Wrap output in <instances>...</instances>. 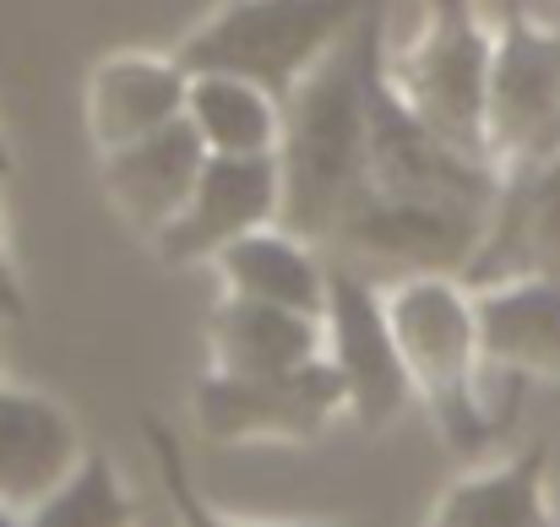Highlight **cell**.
<instances>
[{
    "mask_svg": "<svg viewBox=\"0 0 560 527\" xmlns=\"http://www.w3.org/2000/svg\"><path fill=\"white\" fill-rule=\"evenodd\" d=\"M386 49V11L349 33L289 98H283V229L311 245H332L354 207L371 196V87Z\"/></svg>",
    "mask_w": 560,
    "mask_h": 527,
    "instance_id": "cell-1",
    "label": "cell"
},
{
    "mask_svg": "<svg viewBox=\"0 0 560 527\" xmlns=\"http://www.w3.org/2000/svg\"><path fill=\"white\" fill-rule=\"evenodd\" d=\"M386 321L413 380V402L457 457H479L501 435L490 408V364L479 332V294L463 278H392L381 283Z\"/></svg>",
    "mask_w": 560,
    "mask_h": 527,
    "instance_id": "cell-2",
    "label": "cell"
},
{
    "mask_svg": "<svg viewBox=\"0 0 560 527\" xmlns=\"http://www.w3.org/2000/svg\"><path fill=\"white\" fill-rule=\"evenodd\" d=\"M381 11V0H218L175 44L186 71L245 77L278 104Z\"/></svg>",
    "mask_w": 560,
    "mask_h": 527,
    "instance_id": "cell-3",
    "label": "cell"
},
{
    "mask_svg": "<svg viewBox=\"0 0 560 527\" xmlns=\"http://www.w3.org/2000/svg\"><path fill=\"white\" fill-rule=\"evenodd\" d=\"M495 22L474 0H424L408 38H386L381 77L441 142L485 159V77H490ZM490 164V159H485Z\"/></svg>",
    "mask_w": 560,
    "mask_h": 527,
    "instance_id": "cell-4",
    "label": "cell"
},
{
    "mask_svg": "<svg viewBox=\"0 0 560 527\" xmlns=\"http://www.w3.org/2000/svg\"><path fill=\"white\" fill-rule=\"evenodd\" d=\"M485 159L501 179L560 159V27L501 0L485 77Z\"/></svg>",
    "mask_w": 560,
    "mask_h": 527,
    "instance_id": "cell-5",
    "label": "cell"
},
{
    "mask_svg": "<svg viewBox=\"0 0 560 527\" xmlns=\"http://www.w3.org/2000/svg\"><path fill=\"white\" fill-rule=\"evenodd\" d=\"M190 419L207 446H311L349 419V397L327 359L283 375L207 370L190 391Z\"/></svg>",
    "mask_w": 560,
    "mask_h": 527,
    "instance_id": "cell-6",
    "label": "cell"
},
{
    "mask_svg": "<svg viewBox=\"0 0 560 527\" xmlns=\"http://www.w3.org/2000/svg\"><path fill=\"white\" fill-rule=\"evenodd\" d=\"M490 218H495V207L365 196L354 207V218L338 229V239L327 245V256H338V261L354 256L392 278H468L474 256L485 250Z\"/></svg>",
    "mask_w": 560,
    "mask_h": 527,
    "instance_id": "cell-7",
    "label": "cell"
},
{
    "mask_svg": "<svg viewBox=\"0 0 560 527\" xmlns=\"http://www.w3.org/2000/svg\"><path fill=\"white\" fill-rule=\"evenodd\" d=\"M327 261H332V272H327V311H322L327 364L343 380L349 419L365 435H381L413 402V380H408V364H402L397 338H392L381 283L365 278L360 267L338 261V256H327Z\"/></svg>",
    "mask_w": 560,
    "mask_h": 527,
    "instance_id": "cell-8",
    "label": "cell"
},
{
    "mask_svg": "<svg viewBox=\"0 0 560 527\" xmlns=\"http://www.w3.org/2000/svg\"><path fill=\"white\" fill-rule=\"evenodd\" d=\"M283 218V169L272 159H207L186 212L153 239L164 267H212L234 239Z\"/></svg>",
    "mask_w": 560,
    "mask_h": 527,
    "instance_id": "cell-9",
    "label": "cell"
},
{
    "mask_svg": "<svg viewBox=\"0 0 560 527\" xmlns=\"http://www.w3.org/2000/svg\"><path fill=\"white\" fill-rule=\"evenodd\" d=\"M190 71L180 55H159V49H115L104 60H93L88 87H82V126L93 153H115L131 148L164 126H175L186 115Z\"/></svg>",
    "mask_w": 560,
    "mask_h": 527,
    "instance_id": "cell-10",
    "label": "cell"
},
{
    "mask_svg": "<svg viewBox=\"0 0 560 527\" xmlns=\"http://www.w3.org/2000/svg\"><path fill=\"white\" fill-rule=\"evenodd\" d=\"M82 457L88 441L66 402L27 386H0V506L5 512L27 517L77 473Z\"/></svg>",
    "mask_w": 560,
    "mask_h": 527,
    "instance_id": "cell-11",
    "label": "cell"
},
{
    "mask_svg": "<svg viewBox=\"0 0 560 527\" xmlns=\"http://www.w3.org/2000/svg\"><path fill=\"white\" fill-rule=\"evenodd\" d=\"M207 169V148L201 137L190 131V120L180 115L175 126L131 142V148H115V153H98V185L109 196V207L148 239H159L180 212H186L190 190Z\"/></svg>",
    "mask_w": 560,
    "mask_h": 527,
    "instance_id": "cell-12",
    "label": "cell"
},
{
    "mask_svg": "<svg viewBox=\"0 0 560 527\" xmlns=\"http://www.w3.org/2000/svg\"><path fill=\"white\" fill-rule=\"evenodd\" d=\"M517 278L560 283V159L501 185L485 250L468 267V289H495Z\"/></svg>",
    "mask_w": 560,
    "mask_h": 527,
    "instance_id": "cell-13",
    "label": "cell"
},
{
    "mask_svg": "<svg viewBox=\"0 0 560 527\" xmlns=\"http://www.w3.org/2000/svg\"><path fill=\"white\" fill-rule=\"evenodd\" d=\"M316 359H327L322 316H300L234 294H223L207 311V370L218 375H283Z\"/></svg>",
    "mask_w": 560,
    "mask_h": 527,
    "instance_id": "cell-14",
    "label": "cell"
},
{
    "mask_svg": "<svg viewBox=\"0 0 560 527\" xmlns=\"http://www.w3.org/2000/svg\"><path fill=\"white\" fill-rule=\"evenodd\" d=\"M223 294L234 300H261V305H278V311H300V316H322L327 311V250L300 239L294 229L272 223V229H256L245 239H234L218 261H212Z\"/></svg>",
    "mask_w": 560,
    "mask_h": 527,
    "instance_id": "cell-15",
    "label": "cell"
},
{
    "mask_svg": "<svg viewBox=\"0 0 560 527\" xmlns=\"http://www.w3.org/2000/svg\"><path fill=\"white\" fill-rule=\"evenodd\" d=\"M479 294V332L490 375L512 380H560V283L517 278Z\"/></svg>",
    "mask_w": 560,
    "mask_h": 527,
    "instance_id": "cell-16",
    "label": "cell"
},
{
    "mask_svg": "<svg viewBox=\"0 0 560 527\" xmlns=\"http://www.w3.org/2000/svg\"><path fill=\"white\" fill-rule=\"evenodd\" d=\"M424 527H560L550 501V452L534 441L501 462L468 468L435 501Z\"/></svg>",
    "mask_w": 560,
    "mask_h": 527,
    "instance_id": "cell-17",
    "label": "cell"
},
{
    "mask_svg": "<svg viewBox=\"0 0 560 527\" xmlns=\"http://www.w3.org/2000/svg\"><path fill=\"white\" fill-rule=\"evenodd\" d=\"M186 120L207 159H272L283 142V104L245 77L190 71Z\"/></svg>",
    "mask_w": 560,
    "mask_h": 527,
    "instance_id": "cell-18",
    "label": "cell"
},
{
    "mask_svg": "<svg viewBox=\"0 0 560 527\" xmlns=\"http://www.w3.org/2000/svg\"><path fill=\"white\" fill-rule=\"evenodd\" d=\"M22 527H137V501H131L115 457L88 452L77 462V473L22 517Z\"/></svg>",
    "mask_w": 560,
    "mask_h": 527,
    "instance_id": "cell-19",
    "label": "cell"
},
{
    "mask_svg": "<svg viewBox=\"0 0 560 527\" xmlns=\"http://www.w3.org/2000/svg\"><path fill=\"white\" fill-rule=\"evenodd\" d=\"M142 435H148V452H153V462H159V484H164V495H170L175 527H311V523H245V517L212 512L207 495H201L196 479H190L186 457H180V435H175L159 413L142 419ZM316 527H371V523H316Z\"/></svg>",
    "mask_w": 560,
    "mask_h": 527,
    "instance_id": "cell-20",
    "label": "cell"
},
{
    "mask_svg": "<svg viewBox=\"0 0 560 527\" xmlns=\"http://www.w3.org/2000/svg\"><path fill=\"white\" fill-rule=\"evenodd\" d=\"M27 316V289L11 256V229H5V207H0V321H22Z\"/></svg>",
    "mask_w": 560,
    "mask_h": 527,
    "instance_id": "cell-21",
    "label": "cell"
},
{
    "mask_svg": "<svg viewBox=\"0 0 560 527\" xmlns=\"http://www.w3.org/2000/svg\"><path fill=\"white\" fill-rule=\"evenodd\" d=\"M11 175H16V153H11V137L0 131V185H5Z\"/></svg>",
    "mask_w": 560,
    "mask_h": 527,
    "instance_id": "cell-22",
    "label": "cell"
},
{
    "mask_svg": "<svg viewBox=\"0 0 560 527\" xmlns=\"http://www.w3.org/2000/svg\"><path fill=\"white\" fill-rule=\"evenodd\" d=\"M0 527H22V517H16V512H5V506H0Z\"/></svg>",
    "mask_w": 560,
    "mask_h": 527,
    "instance_id": "cell-23",
    "label": "cell"
},
{
    "mask_svg": "<svg viewBox=\"0 0 560 527\" xmlns=\"http://www.w3.org/2000/svg\"><path fill=\"white\" fill-rule=\"evenodd\" d=\"M0 386H5V375H0Z\"/></svg>",
    "mask_w": 560,
    "mask_h": 527,
    "instance_id": "cell-24",
    "label": "cell"
}]
</instances>
